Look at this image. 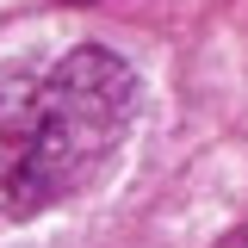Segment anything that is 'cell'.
<instances>
[{
    "instance_id": "obj_1",
    "label": "cell",
    "mask_w": 248,
    "mask_h": 248,
    "mask_svg": "<svg viewBox=\"0 0 248 248\" xmlns=\"http://www.w3.org/2000/svg\"><path fill=\"white\" fill-rule=\"evenodd\" d=\"M137 68L112 44L0 62V223L81 199L137 124Z\"/></svg>"
},
{
    "instance_id": "obj_2",
    "label": "cell",
    "mask_w": 248,
    "mask_h": 248,
    "mask_svg": "<svg viewBox=\"0 0 248 248\" xmlns=\"http://www.w3.org/2000/svg\"><path fill=\"white\" fill-rule=\"evenodd\" d=\"M217 248H248V223H236V230H230V236H223Z\"/></svg>"
},
{
    "instance_id": "obj_3",
    "label": "cell",
    "mask_w": 248,
    "mask_h": 248,
    "mask_svg": "<svg viewBox=\"0 0 248 248\" xmlns=\"http://www.w3.org/2000/svg\"><path fill=\"white\" fill-rule=\"evenodd\" d=\"M62 6H93V0H62Z\"/></svg>"
}]
</instances>
